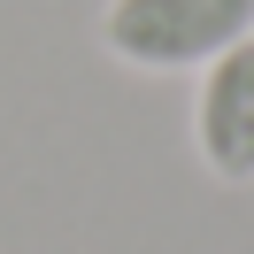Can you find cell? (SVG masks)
Listing matches in <instances>:
<instances>
[{"label": "cell", "mask_w": 254, "mask_h": 254, "mask_svg": "<svg viewBox=\"0 0 254 254\" xmlns=\"http://www.w3.org/2000/svg\"><path fill=\"white\" fill-rule=\"evenodd\" d=\"M192 139H200V162L231 185L254 177V39L223 47L216 62L200 69V93H192Z\"/></svg>", "instance_id": "7a4b0ae2"}, {"label": "cell", "mask_w": 254, "mask_h": 254, "mask_svg": "<svg viewBox=\"0 0 254 254\" xmlns=\"http://www.w3.org/2000/svg\"><path fill=\"white\" fill-rule=\"evenodd\" d=\"M100 39L131 69H208L223 47L254 39V0H108Z\"/></svg>", "instance_id": "6da1fadb"}]
</instances>
